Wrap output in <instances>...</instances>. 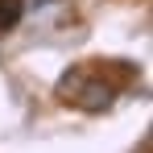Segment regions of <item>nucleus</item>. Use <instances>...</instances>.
Segmentation results:
<instances>
[{
    "label": "nucleus",
    "instance_id": "1",
    "mask_svg": "<svg viewBox=\"0 0 153 153\" xmlns=\"http://www.w3.org/2000/svg\"><path fill=\"white\" fill-rule=\"evenodd\" d=\"M79 103H83L87 112H100V108H108V103H112V87H103V83H83Z\"/></svg>",
    "mask_w": 153,
    "mask_h": 153
},
{
    "label": "nucleus",
    "instance_id": "2",
    "mask_svg": "<svg viewBox=\"0 0 153 153\" xmlns=\"http://www.w3.org/2000/svg\"><path fill=\"white\" fill-rule=\"evenodd\" d=\"M17 17H21V0H0V25H17Z\"/></svg>",
    "mask_w": 153,
    "mask_h": 153
}]
</instances>
